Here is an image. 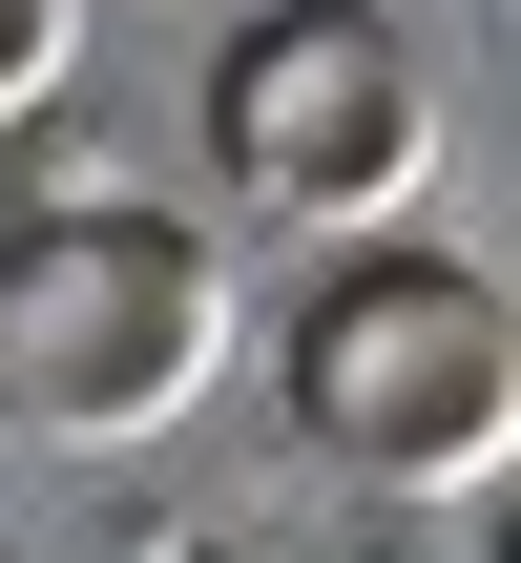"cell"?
Segmentation results:
<instances>
[{
    "mask_svg": "<svg viewBox=\"0 0 521 563\" xmlns=\"http://www.w3.org/2000/svg\"><path fill=\"white\" fill-rule=\"evenodd\" d=\"M209 376H230V251H209L188 209L42 188V209L0 230V418H21V439L125 460V439H167Z\"/></svg>",
    "mask_w": 521,
    "mask_h": 563,
    "instance_id": "cell-1",
    "label": "cell"
},
{
    "mask_svg": "<svg viewBox=\"0 0 521 563\" xmlns=\"http://www.w3.org/2000/svg\"><path fill=\"white\" fill-rule=\"evenodd\" d=\"M209 167H230L251 230H313V251L397 230L439 188V63H418V21L397 0H251L209 42Z\"/></svg>",
    "mask_w": 521,
    "mask_h": 563,
    "instance_id": "cell-2",
    "label": "cell"
},
{
    "mask_svg": "<svg viewBox=\"0 0 521 563\" xmlns=\"http://www.w3.org/2000/svg\"><path fill=\"white\" fill-rule=\"evenodd\" d=\"M292 439H313V460H355V481H397V501H439V481H501V439H521V334H501V272L355 230V251L313 272V313H292Z\"/></svg>",
    "mask_w": 521,
    "mask_h": 563,
    "instance_id": "cell-3",
    "label": "cell"
},
{
    "mask_svg": "<svg viewBox=\"0 0 521 563\" xmlns=\"http://www.w3.org/2000/svg\"><path fill=\"white\" fill-rule=\"evenodd\" d=\"M84 21H104V0H0V125H42V104H63Z\"/></svg>",
    "mask_w": 521,
    "mask_h": 563,
    "instance_id": "cell-4",
    "label": "cell"
}]
</instances>
